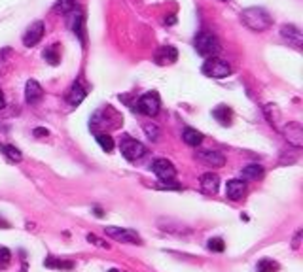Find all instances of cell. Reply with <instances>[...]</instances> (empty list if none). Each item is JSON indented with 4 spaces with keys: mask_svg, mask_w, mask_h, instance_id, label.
Segmentation results:
<instances>
[{
    "mask_svg": "<svg viewBox=\"0 0 303 272\" xmlns=\"http://www.w3.org/2000/svg\"><path fill=\"white\" fill-rule=\"evenodd\" d=\"M93 214H95L97 218H103V216H105V212H103V208H99V206H95V208H93Z\"/></svg>",
    "mask_w": 303,
    "mask_h": 272,
    "instance_id": "obj_35",
    "label": "cell"
},
{
    "mask_svg": "<svg viewBox=\"0 0 303 272\" xmlns=\"http://www.w3.org/2000/svg\"><path fill=\"white\" fill-rule=\"evenodd\" d=\"M71 31L78 38L82 44H86V16L82 10H72L71 12Z\"/></svg>",
    "mask_w": 303,
    "mask_h": 272,
    "instance_id": "obj_8",
    "label": "cell"
},
{
    "mask_svg": "<svg viewBox=\"0 0 303 272\" xmlns=\"http://www.w3.org/2000/svg\"><path fill=\"white\" fill-rule=\"evenodd\" d=\"M108 272H125V271H120V269H110Z\"/></svg>",
    "mask_w": 303,
    "mask_h": 272,
    "instance_id": "obj_39",
    "label": "cell"
},
{
    "mask_svg": "<svg viewBox=\"0 0 303 272\" xmlns=\"http://www.w3.org/2000/svg\"><path fill=\"white\" fill-rule=\"evenodd\" d=\"M266 116H267L269 123H271L275 129H279L277 121H279V118H281V112L277 110V106H275V104H267V106H266Z\"/></svg>",
    "mask_w": 303,
    "mask_h": 272,
    "instance_id": "obj_27",
    "label": "cell"
},
{
    "mask_svg": "<svg viewBox=\"0 0 303 272\" xmlns=\"http://www.w3.org/2000/svg\"><path fill=\"white\" fill-rule=\"evenodd\" d=\"M95 138L99 142V146L105 150V152H112L114 150V138L108 135V133H95Z\"/></svg>",
    "mask_w": 303,
    "mask_h": 272,
    "instance_id": "obj_24",
    "label": "cell"
},
{
    "mask_svg": "<svg viewBox=\"0 0 303 272\" xmlns=\"http://www.w3.org/2000/svg\"><path fill=\"white\" fill-rule=\"evenodd\" d=\"M283 135L294 148H302L303 146V129L298 121H290L283 129Z\"/></svg>",
    "mask_w": 303,
    "mask_h": 272,
    "instance_id": "obj_9",
    "label": "cell"
},
{
    "mask_svg": "<svg viewBox=\"0 0 303 272\" xmlns=\"http://www.w3.org/2000/svg\"><path fill=\"white\" fill-rule=\"evenodd\" d=\"M207 248L211 250V252H216V254H222L224 250H226V242L222 240V238H211L209 242H207Z\"/></svg>",
    "mask_w": 303,
    "mask_h": 272,
    "instance_id": "obj_29",
    "label": "cell"
},
{
    "mask_svg": "<svg viewBox=\"0 0 303 272\" xmlns=\"http://www.w3.org/2000/svg\"><path fill=\"white\" fill-rule=\"evenodd\" d=\"M201 72L209 78H214V80H224L228 76H232V67L228 61L224 59H218V57H209L205 61V65L201 68Z\"/></svg>",
    "mask_w": 303,
    "mask_h": 272,
    "instance_id": "obj_3",
    "label": "cell"
},
{
    "mask_svg": "<svg viewBox=\"0 0 303 272\" xmlns=\"http://www.w3.org/2000/svg\"><path fill=\"white\" fill-rule=\"evenodd\" d=\"M0 150L8 155V159H12V161H16V163H19V161L23 159V153L19 152L16 146H12V144H8V146H2Z\"/></svg>",
    "mask_w": 303,
    "mask_h": 272,
    "instance_id": "obj_28",
    "label": "cell"
},
{
    "mask_svg": "<svg viewBox=\"0 0 303 272\" xmlns=\"http://www.w3.org/2000/svg\"><path fill=\"white\" fill-rule=\"evenodd\" d=\"M107 235L118 242H125V244H143L141 237L131 231V229H122V227H105Z\"/></svg>",
    "mask_w": 303,
    "mask_h": 272,
    "instance_id": "obj_7",
    "label": "cell"
},
{
    "mask_svg": "<svg viewBox=\"0 0 303 272\" xmlns=\"http://www.w3.org/2000/svg\"><path fill=\"white\" fill-rule=\"evenodd\" d=\"M44 97V89L36 80H29L25 84V101L29 104H38Z\"/></svg>",
    "mask_w": 303,
    "mask_h": 272,
    "instance_id": "obj_15",
    "label": "cell"
},
{
    "mask_svg": "<svg viewBox=\"0 0 303 272\" xmlns=\"http://www.w3.org/2000/svg\"><path fill=\"white\" fill-rule=\"evenodd\" d=\"M120 150H122V155H124L127 161H139L146 155V146L143 142L135 140V138H129L125 136L120 144Z\"/></svg>",
    "mask_w": 303,
    "mask_h": 272,
    "instance_id": "obj_5",
    "label": "cell"
},
{
    "mask_svg": "<svg viewBox=\"0 0 303 272\" xmlns=\"http://www.w3.org/2000/svg\"><path fill=\"white\" fill-rule=\"evenodd\" d=\"M177 23V17L171 16V17H165V25H175Z\"/></svg>",
    "mask_w": 303,
    "mask_h": 272,
    "instance_id": "obj_36",
    "label": "cell"
},
{
    "mask_svg": "<svg viewBox=\"0 0 303 272\" xmlns=\"http://www.w3.org/2000/svg\"><path fill=\"white\" fill-rule=\"evenodd\" d=\"M247 193V184L243 180H230L226 186V197L230 201H241L243 195Z\"/></svg>",
    "mask_w": 303,
    "mask_h": 272,
    "instance_id": "obj_16",
    "label": "cell"
},
{
    "mask_svg": "<svg viewBox=\"0 0 303 272\" xmlns=\"http://www.w3.org/2000/svg\"><path fill=\"white\" fill-rule=\"evenodd\" d=\"M74 8H76V0H57V4L53 6V12L61 14V16H69Z\"/></svg>",
    "mask_w": 303,
    "mask_h": 272,
    "instance_id": "obj_23",
    "label": "cell"
},
{
    "mask_svg": "<svg viewBox=\"0 0 303 272\" xmlns=\"http://www.w3.org/2000/svg\"><path fill=\"white\" fill-rule=\"evenodd\" d=\"M199 186L201 191L207 193V195H216L218 193V187H220V178L213 174V172H205L201 178H199Z\"/></svg>",
    "mask_w": 303,
    "mask_h": 272,
    "instance_id": "obj_13",
    "label": "cell"
},
{
    "mask_svg": "<svg viewBox=\"0 0 303 272\" xmlns=\"http://www.w3.org/2000/svg\"><path fill=\"white\" fill-rule=\"evenodd\" d=\"M281 34H283V38L288 44H292L296 48H302L303 46V34L296 25H283L281 27Z\"/></svg>",
    "mask_w": 303,
    "mask_h": 272,
    "instance_id": "obj_14",
    "label": "cell"
},
{
    "mask_svg": "<svg viewBox=\"0 0 303 272\" xmlns=\"http://www.w3.org/2000/svg\"><path fill=\"white\" fill-rule=\"evenodd\" d=\"M177 59H178V51H177L175 46H161L160 50L156 51V57H154V61H156L160 67L173 65Z\"/></svg>",
    "mask_w": 303,
    "mask_h": 272,
    "instance_id": "obj_12",
    "label": "cell"
},
{
    "mask_svg": "<svg viewBox=\"0 0 303 272\" xmlns=\"http://www.w3.org/2000/svg\"><path fill=\"white\" fill-rule=\"evenodd\" d=\"M57 46L59 44H52L50 48H46L44 50V59L50 63V65H59V61H61V57H59V51H57Z\"/></svg>",
    "mask_w": 303,
    "mask_h": 272,
    "instance_id": "obj_25",
    "label": "cell"
},
{
    "mask_svg": "<svg viewBox=\"0 0 303 272\" xmlns=\"http://www.w3.org/2000/svg\"><path fill=\"white\" fill-rule=\"evenodd\" d=\"M33 135H35L36 138H44V136L50 135V131H48V129H44V127H38V129L33 131Z\"/></svg>",
    "mask_w": 303,
    "mask_h": 272,
    "instance_id": "obj_33",
    "label": "cell"
},
{
    "mask_svg": "<svg viewBox=\"0 0 303 272\" xmlns=\"http://www.w3.org/2000/svg\"><path fill=\"white\" fill-rule=\"evenodd\" d=\"M264 174V167L262 165H249L241 170V178L243 182H249V180H258L260 176Z\"/></svg>",
    "mask_w": 303,
    "mask_h": 272,
    "instance_id": "obj_21",
    "label": "cell"
},
{
    "mask_svg": "<svg viewBox=\"0 0 303 272\" xmlns=\"http://www.w3.org/2000/svg\"><path fill=\"white\" fill-rule=\"evenodd\" d=\"M256 272H279V263H275L271 259H262L256 267Z\"/></svg>",
    "mask_w": 303,
    "mask_h": 272,
    "instance_id": "obj_26",
    "label": "cell"
},
{
    "mask_svg": "<svg viewBox=\"0 0 303 272\" xmlns=\"http://www.w3.org/2000/svg\"><path fill=\"white\" fill-rule=\"evenodd\" d=\"M14 59V50L12 48H0V72H6Z\"/></svg>",
    "mask_w": 303,
    "mask_h": 272,
    "instance_id": "obj_22",
    "label": "cell"
},
{
    "mask_svg": "<svg viewBox=\"0 0 303 272\" xmlns=\"http://www.w3.org/2000/svg\"><path fill=\"white\" fill-rule=\"evenodd\" d=\"M88 240H89L91 244H95V246H99V248H110V244L105 242V240H101L99 237H95V235H88Z\"/></svg>",
    "mask_w": 303,
    "mask_h": 272,
    "instance_id": "obj_32",
    "label": "cell"
},
{
    "mask_svg": "<svg viewBox=\"0 0 303 272\" xmlns=\"http://www.w3.org/2000/svg\"><path fill=\"white\" fill-rule=\"evenodd\" d=\"M197 159L207 163L209 167H224L226 165L224 153L218 150H201V152H197Z\"/></svg>",
    "mask_w": 303,
    "mask_h": 272,
    "instance_id": "obj_11",
    "label": "cell"
},
{
    "mask_svg": "<svg viewBox=\"0 0 303 272\" xmlns=\"http://www.w3.org/2000/svg\"><path fill=\"white\" fill-rule=\"evenodd\" d=\"M44 267H48V269H57V271H72V269H74V263H72V261L57 259V257H46Z\"/></svg>",
    "mask_w": 303,
    "mask_h": 272,
    "instance_id": "obj_19",
    "label": "cell"
},
{
    "mask_svg": "<svg viewBox=\"0 0 303 272\" xmlns=\"http://www.w3.org/2000/svg\"><path fill=\"white\" fill-rule=\"evenodd\" d=\"M194 46H196V51L201 55V57H216L218 53H220V42H218V38L214 36L213 33H207V31H203V33H199L194 38Z\"/></svg>",
    "mask_w": 303,
    "mask_h": 272,
    "instance_id": "obj_2",
    "label": "cell"
},
{
    "mask_svg": "<svg viewBox=\"0 0 303 272\" xmlns=\"http://www.w3.org/2000/svg\"><path fill=\"white\" fill-rule=\"evenodd\" d=\"M302 237H303V231H298V233H296V237H294V242H292V248H294V250H298V248H300V244H302Z\"/></svg>",
    "mask_w": 303,
    "mask_h": 272,
    "instance_id": "obj_34",
    "label": "cell"
},
{
    "mask_svg": "<svg viewBox=\"0 0 303 272\" xmlns=\"http://www.w3.org/2000/svg\"><path fill=\"white\" fill-rule=\"evenodd\" d=\"M213 116H214V119H216L220 125H224V127L232 125L233 112L230 110V108H228V106H218V108H214Z\"/></svg>",
    "mask_w": 303,
    "mask_h": 272,
    "instance_id": "obj_18",
    "label": "cell"
},
{
    "mask_svg": "<svg viewBox=\"0 0 303 272\" xmlns=\"http://www.w3.org/2000/svg\"><path fill=\"white\" fill-rule=\"evenodd\" d=\"M182 140L188 144V146H192V148H197L201 142H203V135L196 131V129H192V127H188V129H184V133H182Z\"/></svg>",
    "mask_w": 303,
    "mask_h": 272,
    "instance_id": "obj_20",
    "label": "cell"
},
{
    "mask_svg": "<svg viewBox=\"0 0 303 272\" xmlns=\"http://www.w3.org/2000/svg\"><path fill=\"white\" fill-rule=\"evenodd\" d=\"M226 2H230V0H226Z\"/></svg>",
    "mask_w": 303,
    "mask_h": 272,
    "instance_id": "obj_40",
    "label": "cell"
},
{
    "mask_svg": "<svg viewBox=\"0 0 303 272\" xmlns=\"http://www.w3.org/2000/svg\"><path fill=\"white\" fill-rule=\"evenodd\" d=\"M6 106V97H4V93H2V89H0V110Z\"/></svg>",
    "mask_w": 303,
    "mask_h": 272,
    "instance_id": "obj_37",
    "label": "cell"
},
{
    "mask_svg": "<svg viewBox=\"0 0 303 272\" xmlns=\"http://www.w3.org/2000/svg\"><path fill=\"white\" fill-rule=\"evenodd\" d=\"M44 23L42 21H35L29 29H27V33L23 34V44L27 46V48H35L36 44L44 38Z\"/></svg>",
    "mask_w": 303,
    "mask_h": 272,
    "instance_id": "obj_10",
    "label": "cell"
},
{
    "mask_svg": "<svg viewBox=\"0 0 303 272\" xmlns=\"http://www.w3.org/2000/svg\"><path fill=\"white\" fill-rule=\"evenodd\" d=\"M10 261H12V252L8 248L0 246V269H6L10 265Z\"/></svg>",
    "mask_w": 303,
    "mask_h": 272,
    "instance_id": "obj_31",
    "label": "cell"
},
{
    "mask_svg": "<svg viewBox=\"0 0 303 272\" xmlns=\"http://www.w3.org/2000/svg\"><path fill=\"white\" fill-rule=\"evenodd\" d=\"M0 229H10V223L4 220H0Z\"/></svg>",
    "mask_w": 303,
    "mask_h": 272,
    "instance_id": "obj_38",
    "label": "cell"
},
{
    "mask_svg": "<svg viewBox=\"0 0 303 272\" xmlns=\"http://www.w3.org/2000/svg\"><path fill=\"white\" fill-rule=\"evenodd\" d=\"M144 133H146V136L152 140V142H156L158 138H160V127L158 125H154V123H144Z\"/></svg>",
    "mask_w": 303,
    "mask_h": 272,
    "instance_id": "obj_30",
    "label": "cell"
},
{
    "mask_svg": "<svg viewBox=\"0 0 303 272\" xmlns=\"http://www.w3.org/2000/svg\"><path fill=\"white\" fill-rule=\"evenodd\" d=\"M152 170H154V174L160 178L161 182H173L177 178L175 165L171 161H167V159H156L152 163Z\"/></svg>",
    "mask_w": 303,
    "mask_h": 272,
    "instance_id": "obj_6",
    "label": "cell"
},
{
    "mask_svg": "<svg viewBox=\"0 0 303 272\" xmlns=\"http://www.w3.org/2000/svg\"><path fill=\"white\" fill-rule=\"evenodd\" d=\"M161 110V99L156 91H150L143 95L139 102H137V112L143 114V116H148V118H156Z\"/></svg>",
    "mask_w": 303,
    "mask_h": 272,
    "instance_id": "obj_4",
    "label": "cell"
},
{
    "mask_svg": "<svg viewBox=\"0 0 303 272\" xmlns=\"http://www.w3.org/2000/svg\"><path fill=\"white\" fill-rule=\"evenodd\" d=\"M86 97H88V91L82 85V82H74L71 87V93H69V102H71L72 106H80Z\"/></svg>",
    "mask_w": 303,
    "mask_h": 272,
    "instance_id": "obj_17",
    "label": "cell"
},
{
    "mask_svg": "<svg viewBox=\"0 0 303 272\" xmlns=\"http://www.w3.org/2000/svg\"><path fill=\"white\" fill-rule=\"evenodd\" d=\"M241 21L243 25L254 31V33H264L267 31L269 27L273 25V19L269 16L264 8H258V6H252V8H245L241 12Z\"/></svg>",
    "mask_w": 303,
    "mask_h": 272,
    "instance_id": "obj_1",
    "label": "cell"
}]
</instances>
